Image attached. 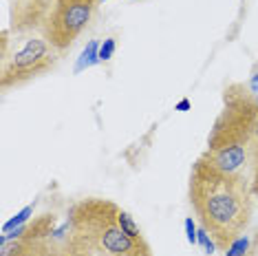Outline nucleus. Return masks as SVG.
Returning <instances> with one entry per match:
<instances>
[{"label":"nucleus","mask_w":258,"mask_h":256,"mask_svg":"<svg viewBox=\"0 0 258 256\" xmlns=\"http://www.w3.org/2000/svg\"><path fill=\"white\" fill-rule=\"evenodd\" d=\"M251 183L245 174L227 172L201 155L190 174V203L219 249H230L251 219Z\"/></svg>","instance_id":"nucleus-1"},{"label":"nucleus","mask_w":258,"mask_h":256,"mask_svg":"<svg viewBox=\"0 0 258 256\" xmlns=\"http://www.w3.org/2000/svg\"><path fill=\"white\" fill-rule=\"evenodd\" d=\"M258 119V97L245 84H230L223 91V110L208 137V157L227 172L243 174L249 166V139Z\"/></svg>","instance_id":"nucleus-2"},{"label":"nucleus","mask_w":258,"mask_h":256,"mask_svg":"<svg viewBox=\"0 0 258 256\" xmlns=\"http://www.w3.org/2000/svg\"><path fill=\"white\" fill-rule=\"evenodd\" d=\"M119 208L106 199H84L71 208L69 243L75 256H152L144 238L119 225Z\"/></svg>","instance_id":"nucleus-3"},{"label":"nucleus","mask_w":258,"mask_h":256,"mask_svg":"<svg viewBox=\"0 0 258 256\" xmlns=\"http://www.w3.org/2000/svg\"><path fill=\"white\" fill-rule=\"evenodd\" d=\"M99 0H55L42 31L55 51H67L91 22Z\"/></svg>","instance_id":"nucleus-4"},{"label":"nucleus","mask_w":258,"mask_h":256,"mask_svg":"<svg viewBox=\"0 0 258 256\" xmlns=\"http://www.w3.org/2000/svg\"><path fill=\"white\" fill-rule=\"evenodd\" d=\"M55 64L53 46L42 38H29L25 46L18 49L9 60H5L3 67V89L20 86L33 78H40L46 71H51Z\"/></svg>","instance_id":"nucleus-5"},{"label":"nucleus","mask_w":258,"mask_h":256,"mask_svg":"<svg viewBox=\"0 0 258 256\" xmlns=\"http://www.w3.org/2000/svg\"><path fill=\"white\" fill-rule=\"evenodd\" d=\"M49 5H55V0H16L11 18L16 29H31L33 25L44 27L51 9Z\"/></svg>","instance_id":"nucleus-6"},{"label":"nucleus","mask_w":258,"mask_h":256,"mask_svg":"<svg viewBox=\"0 0 258 256\" xmlns=\"http://www.w3.org/2000/svg\"><path fill=\"white\" fill-rule=\"evenodd\" d=\"M249 183H251V192L254 197H258V119H256V126H254V133H251V139H249Z\"/></svg>","instance_id":"nucleus-7"},{"label":"nucleus","mask_w":258,"mask_h":256,"mask_svg":"<svg viewBox=\"0 0 258 256\" xmlns=\"http://www.w3.org/2000/svg\"><path fill=\"white\" fill-rule=\"evenodd\" d=\"M97 62H99V46H97L95 40H93V42H89L86 44V49L82 51L80 60H78V64H75V73L84 71V69H89V67H93V64H97Z\"/></svg>","instance_id":"nucleus-8"},{"label":"nucleus","mask_w":258,"mask_h":256,"mask_svg":"<svg viewBox=\"0 0 258 256\" xmlns=\"http://www.w3.org/2000/svg\"><path fill=\"white\" fill-rule=\"evenodd\" d=\"M117 219H119V225H121V228H124L133 238H144V236H142V230H139L137 223H135V219H133L128 212L121 210V208H119V212H117Z\"/></svg>","instance_id":"nucleus-9"},{"label":"nucleus","mask_w":258,"mask_h":256,"mask_svg":"<svg viewBox=\"0 0 258 256\" xmlns=\"http://www.w3.org/2000/svg\"><path fill=\"white\" fill-rule=\"evenodd\" d=\"M33 214V206H27V208H22V210L16 214L14 219H9L7 223L3 225V234H7V232H11V230H16V228H20L22 223H25V221L29 219Z\"/></svg>","instance_id":"nucleus-10"},{"label":"nucleus","mask_w":258,"mask_h":256,"mask_svg":"<svg viewBox=\"0 0 258 256\" xmlns=\"http://www.w3.org/2000/svg\"><path fill=\"white\" fill-rule=\"evenodd\" d=\"M247 247H249V241H247V238L240 236L238 241H234L232 245H230V249L225 252V256H245V252H247Z\"/></svg>","instance_id":"nucleus-11"},{"label":"nucleus","mask_w":258,"mask_h":256,"mask_svg":"<svg viewBox=\"0 0 258 256\" xmlns=\"http://www.w3.org/2000/svg\"><path fill=\"white\" fill-rule=\"evenodd\" d=\"M115 53V40L113 38H108V40H104V44L99 46V62H106L110 60Z\"/></svg>","instance_id":"nucleus-12"},{"label":"nucleus","mask_w":258,"mask_h":256,"mask_svg":"<svg viewBox=\"0 0 258 256\" xmlns=\"http://www.w3.org/2000/svg\"><path fill=\"white\" fill-rule=\"evenodd\" d=\"M185 236H187V243H199V230H197V225H195V221H192V217H187L185 219Z\"/></svg>","instance_id":"nucleus-13"},{"label":"nucleus","mask_w":258,"mask_h":256,"mask_svg":"<svg viewBox=\"0 0 258 256\" xmlns=\"http://www.w3.org/2000/svg\"><path fill=\"white\" fill-rule=\"evenodd\" d=\"M199 243H201L203 249H205L208 254H212V252H214V247H216V243L212 241V236H210L208 232H205V228L199 230Z\"/></svg>","instance_id":"nucleus-14"},{"label":"nucleus","mask_w":258,"mask_h":256,"mask_svg":"<svg viewBox=\"0 0 258 256\" xmlns=\"http://www.w3.org/2000/svg\"><path fill=\"white\" fill-rule=\"evenodd\" d=\"M177 110H181V113H185V110H190V100H181L177 104Z\"/></svg>","instance_id":"nucleus-15"},{"label":"nucleus","mask_w":258,"mask_h":256,"mask_svg":"<svg viewBox=\"0 0 258 256\" xmlns=\"http://www.w3.org/2000/svg\"><path fill=\"white\" fill-rule=\"evenodd\" d=\"M249 89H251V93H258V73L251 78V82H249Z\"/></svg>","instance_id":"nucleus-16"},{"label":"nucleus","mask_w":258,"mask_h":256,"mask_svg":"<svg viewBox=\"0 0 258 256\" xmlns=\"http://www.w3.org/2000/svg\"><path fill=\"white\" fill-rule=\"evenodd\" d=\"M245 256H247V254H245Z\"/></svg>","instance_id":"nucleus-17"}]
</instances>
